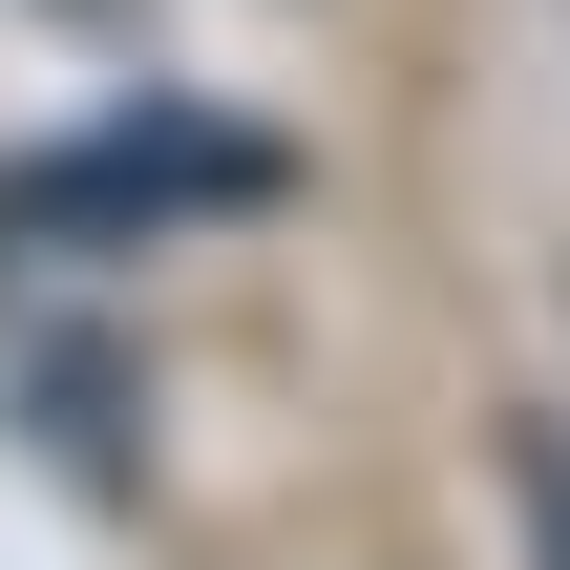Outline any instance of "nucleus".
I'll use <instances>...</instances> for the list:
<instances>
[{
	"instance_id": "1",
	"label": "nucleus",
	"mask_w": 570,
	"mask_h": 570,
	"mask_svg": "<svg viewBox=\"0 0 570 570\" xmlns=\"http://www.w3.org/2000/svg\"><path fill=\"white\" fill-rule=\"evenodd\" d=\"M212 212H275L254 127H85V148L0 169V254H148V233H212Z\"/></svg>"
},
{
	"instance_id": "2",
	"label": "nucleus",
	"mask_w": 570,
	"mask_h": 570,
	"mask_svg": "<svg viewBox=\"0 0 570 570\" xmlns=\"http://www.w3.org/2000/svg\"><path fill=\"white\" fill-rule=\"evenodd\" d=\"M529 570H570V423H529Z\"/></svg>"
}]
</instances>
